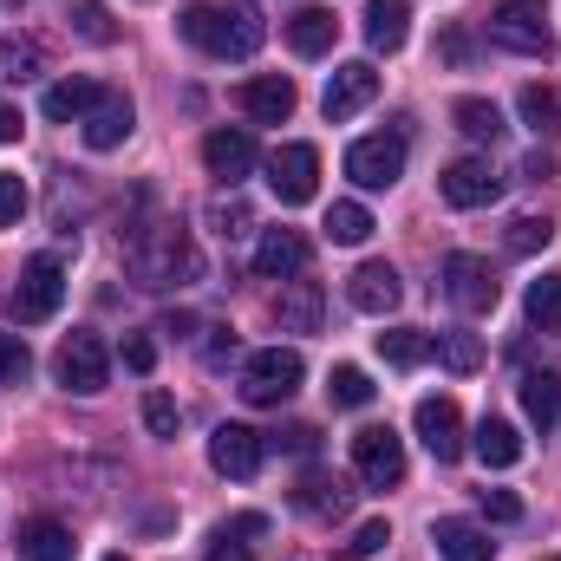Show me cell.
<instances>
[{"mask_svg":"<svg viewBox=\"0 0 561 561\" xmlns=\"http://www.w3.org/2000/svg\"><path fill=\"white\" fill-rule=\"evenodd\" d=\"M203 163H209V176H222V183L236 190V183L262 163V150H255L249 131H229V125H222V131H209V138H203Z\"/></svg>","mask_w":561,"mask_h":561,"instance_id":"e0dca14e","label":"cell"},{"mask_svg":"<svg viewBox=\"0 0 561 561\" xmlns=\"http://www.w3.org/2000/svg\"><path fill=\"white\" fill-rule=\"evenodd\" d=\"M20 7H26V0H20Z\"/></svg>","mask_w":561,"mask_h":561,"instance_id":"db71d44e","label":"cell"},{"mask_svg":"<svg viewBox=\"0 0 561 561\" xmlns=\"http://www.w3.org/2000/svg\"><path fill=\"white\" fill-rule=\"evenodd\" d=\"M280 444H287V450H300V457H307V450H313V444H320V431H313V424H294V431H287V437H280Z\"/></svg>","mask_w":561,"mask_h":561,"instance_id":"7dc6e473","label":"cell"},{"mask_svg":"<svg viewBox=\"0 0 561 561\" xmlns=\"http://www.w3.org/2000/svg\"><path fill=\"white\" fill-rule=\"evenodd\" d=\"M549 561H561V556H549Z\"/></svg>","mask_w":561,"mask_h":561,"instance_id":"f5cc1de1","label":"cell"},{"mask_svg":"<svg viewBox=\"0 0 561 561\" xmlns=\"http://www.w3.org/2000/svg\"><path fill=\"white\" fill-rule=\"evenodd\" d=\"M242 346H236V327H209V366H229Z\"/></svg>","mask_w":561,"mask_h":561,"instance_id":"f6af8a7d","label":"cell"},{"mask_svg":"<svg viewBox=\"0 0 561 561\" xmlns=\"http://www.w3.org/2000/svg\"><path fill=\"white\" fill-rule=\"evenodd\" d=\"M39 72H46L39 39H33V33H7V39H0V79H7V85H26V79H39Z\"/></svg>","mask_w":561,"mask_h":561,"instance_id":"f1b7e54d","label":"cell"},{"mask_svg":"<svg viewBox=\"0 0 561 561\" xmlns=\"http://www.w3.org/2000/svg\"><path fill=\"white\" fill-rule=\"evenodd\" d=\"M386 542H392V523H386V516H373V523H359V529H353V536H346L327 561H373Z\"/></svg>","mask_w":561,"mask_h":561,"instance_id":"d590c367","label":"cell"},{"mask_svg":"<svg viewBox=\"0 0 561 561\" xmlns=\"http://www.w3.org/2000/svg\"><path fill=\"white\" fill-rule=\"evenodd\" d=\"M346 176L359 190H392L405 176V138L399 131H379V138H359L346 150Z\"/></svg>","mask_w":561,"mask_h":561,"instance_id":"9c48e42d","label":"cell"},{"mask_svg":"<svg viewBox=\"0 0 561 561\" xmlns=\"http://www.w3.org/2000/svg\"><path fill=\"white\" fill-rule=\"evenodd\" d=\"M262 457H268V437H262V431H249V424H216V431H209V470H216V477L249 483V477L262 470Z\"/></svg>","mask_w":561,"mask_h":561,"instance_id":"8fae6325","label":"cell"},{"mask_svg":"<svg viewBox=\"0 0 561 561\" xmlns=\"http://www.w3.org/2000/svg\"><path fill=\"white\" fill-rule=\"evenodd\" d=\"M209 561H255V556H249V549H242V542H229V536H222V542H216V549H209Z\"/></svg>","mask_w":561,"mask_h":561,"instance_id":"681fc988","label":"cell"},{"mask_svg":"<svg viewBox=\"0 0 561 561\" xmlns=\"http://www.w3.org/2000/svg\"><path fill=\"white\" fill-rule=\"evenodd\" d=\"M444 300L450 307H463V313H490L496 300H503V280H496V268L483 262V255H444Z\"/></svg>","mask_w":561,"mask_h":561,"instance_id":"ba28073f","label":"cell"},{"mask_svg":"<svg viewBox=\"0 0 561 561\" xmlns=\"http://www.w3.org/2000/svg\"><path fill=\"white\" fill-rule=\"evenodd\" d=\"M20 216H26V183L0 170V229H20Z\"/></svg>","mask_w":561,"mask_h":561,"instance_id":"7bdbcfd3","label":"cell"},{"mask_svg":"<svg viewBox=\"0 0 561 561\" xmlns=\"http://www.w3.org/2000/svg\"><path fill=\"white\" fill-rule=\"evenodd\" d=\"M477 457H483V470H510V463H523V431L510 419H483L477 424Z\"/></svg>","mask_w":561,"mask_h":561,"instance_id":"83f0119b","label":"cell"},{"mask_svg":"<svg viewBox=\"0 0 561 561\" xmlns=\"http://www.w3.org/2000/svg\"><path fill=\"white\" fill-rule=\"evenodd\" d=\"M268 190H275L287 209L313 203L320 196V150L313 144H280L275 157H268Z\"/></svg>","mask_w":561,"mask_h":561,"instance_id":"30bf717a","label":"cell"},{"mask_svg":"<svg viewBox=\"0 0 561 561\" xmlns=\"http://www.w3.org/2000/svg\"><path fill=\"white\" fill-rule=\"evenodd\" d=\"M523 419L536 424V431H556L561 424V379L556 373H523Z\"/></svg>","mask_w":561,"mask_h":561,"instance_id":"4316f807","label":"cell"},{"mask_svg":"<svg viewBox=\"0 0 561 561\" xmlns=\"http://www.w3.org/2000/svg\"><path fill=\"white\" fill-rule=\"evenodd\" d=\"M125 366H131V373H150V366H157V346H150L144 333H131V340H125Z\"/></svg>","mask_w":561,"mask_h":561,"instance_id":"bcb514c9","label":"cell"},{"mask_svg":"<svg viewBox=\"0 0 561 561\" xmlns=\"http://www.w3.org/2000/svg\"><path fill=\"white\" fill-rule=\"evenodd\" d=\"M333 39H340V20H333L327 7H300V13L287 20V46H294L300 59H320V53H333Z\"/></svg>","mask_w":561,"mask_h":561,"instance_id":"d4e9b609","label":"cell"},{"mask_svg":"<svg viewBox=\"0 0 561 561\" xmlns=\"http://www.w3.org/2000/svg\"><path fill=\"white\" fill-rule=\"evenodd\" d=\"M437 190H444L450 209H490V203L503 196V176L490 170V157H457V163L437 176Z\"/></svg>","mask_w":561,"mask_h":561,"instance_id":"4fadbf2b","label":"cell"},{"mask_svg":"<svg viewBox=\"0 0 561 561\" xmlns=\"http://www.w3.org/2000/svg\"><path fill=\"white\" fill-rule=\"evenodd\" d=\"M20 131H26V125H20V112H13V105H0V144H13Z\"/></svg>","mask_w":561,"mask_h":561,"instance_id":"f907efd6","label":"cell"},{"mask_svg":"<svg viewBox=\"0 0 561 561\" xmlns=\"http://www.w3.org/2000/svg\"><path fill=\"white\" fill-rule=\"evenodd\" d=\"M379 99V72L366 66V59H346V66H333V79H327V92H320V112L333 118V125H346L353 112H366Z\"/></svg>","mask_w":561,"mask_h":561,"instance_id":"7c38bea8","label":"cell"},{"mask_svg":"<svg viewBox=\"0 0 561 561\" xmlns=\"http://www.w3.org/2000/svg\"><path fill=\"white\" fill-rule=\"evenodd\" d=\"M105 561H125V556H105Z\"/></svg>","mask_w":561,"mask_h":561,"instance_id":"816d5d0a","label":"cell"},{"mask_svg":"<svg viewBox=\"0 0 561 561\" xmlns=\"http://www.w3.org/2000/svg\"><path fill=\"white\" fill-rule=\"evenodd\" d=\"M327 399H333L340 412H359V405H373V379H366L359 366H333V373H327Z\"/></svg>","mask_w":561,"mask_h":561,"instance_id":"e575fe53","label":"cell"},{"mask_svg":"<svg viewBox=\"0 0 561 561\" xmlns=\"http://www.w3.org/2000/svg\"><path fill=\"white\" fill-rule=\"evenodd\" d=\"M523 125L536 131V138H549V131H561V99L549 92V85H523Z\"/></svg>","mask_w":561,"mask_h":561,"instance_id":"836d02e7","label":"cell"},{"mask_svg":"<svg viewBox=\"0 0 561 561\" xmlns=\"http://www.w3.org/2000/svg\"><path fill=\"white\" fill-rule=\"evenodd\" d=\"M190 327H196L190 313H163V320H157V333H170V340H190Z\"/></svg>","mask_w":561,"mask_h":561,"instance_id":"c3c4849f","label":"cell"},{"mask_svg":"<svg viewBox=\"0 0 561 561\" xmlns=\"http://www.w3.org/2000/svg\"><path fill=\"white\" fill-rule=\"evenodd\" d=\"M320 313H327V294H320V280H287V294L275 300L280 333H320Z\"/></svg>","mask_w":561,"mask_h":561,"instance_id":"cb8c5ba5","label":"cell"},{"mask_svg":"<svg viewBox=\"0 0 561 561\" xmlns=\"http://www.w3.org/2000/svg\"><path fill=\"white\" fill-rule=\"evenodd\" d=\"M294 510H300V516L333 523V516H346V510H353V483H346V477H333V470H307V477H300V490H294Z\"/></svg>","mask_w":561,"mask_h":561,"instance_id":"ac0fdd59","label":"cell"},{"mask_svg":"<svg viewBox=\"0 0 561 561\" xmlns=\"http://www.w3.org/2000/svg\"><path fill=\"white\" fill-rule=\"evenodd\" d=\"M353 470H359L366 490H392V483H405V437H399L392 424H366V431H353Z\"/></svg>","mask_w":561,"mask_h":561,"instance_id":"8992f818","label":"cell"},{"mask_svg":"<svg viewBox=\"0 0 561 561\" xmlns=\"http://www.w3.org/2000/svg\"><path fill=\"white\" fill-rule=\"evenodd\" d=\"M431 353H437L450 373H477V366H483V340H477V333H437Z\"/></svg>","mask_w":561,"mask_h":561,"instance_id":"8d00e7d4","label":"cell"},{"mask_svg":"<svg viewBox=\"0 0 561 561\" xmlns=\"http://www.w3.org/2000/svg\"><path fill=\"white\" fill-rule=\"evenodd\" d=\"M483 516L490 523H523V496L516 490H483Z\"/></svg>","mask_w":561,"mask_h":561,"instance_id":"ee69618b","label":"cell"},{"mask_svg":"<svg viewBox=\"0 0 561 561\" xmlns=\"http://www.w3.org/2000/svg\"><path fill=\"white\" fill-rule=\"evenodd\" d=\"M79 125H85V131H79V138H85V150H118V144L138 131V112H131V99H125V92H105V99H99Z\"/></svg>","mask_w":561,"mask_h":561,"instance_id":"2e32d148","label":"cell"},{"mask_svg":"<svg viewBox=\"0 0 561 561\" xmlns=\"http://www.w3.org/2000/svg\"><path fill=\"white\" fill-rule=\"evenodd\" d=\"M412 424H419L424 450H431L437 463H457V457H463V412H457V399H419Z\"/></svg>","mask_w":561,"mask_h":561,"instance_id":"5bb4252c","label":"cell"},{"mask_svg":"<svg viewBox=\"0 0 561 561\" xmlns=\"http://www.w3.org/2000/svg\"><path fill=\"white\" fill-rule=\"evenodd\" d=\"M53 379L66 386V392H79V399H92V392H105V379H112V353H105V340L99 333H66L59 340V353H53Z\"/></svg>","mask_w":561,"mask_h":561,"instance_id":"277c9868","label":"cell"},{"mask_svg":"<svg viewBox=\"0 0 561 561\" xmlns=\"http://www.w3.org/2000/svg\"><path fill=\"white\" fill-rule=\"evenodd\" d=\"M300 379H307V366H300L294 346H262V353L242 359V399H249V405H280V399H294Z\"/></svg>","mask_w":561,"mask_h":561,"instance_id":"3957f363","label":"cell"},{"mask_svg":"<svg viewBox=\"0 0 561 561\" xmlns=\"http://www.w3.org/2000/svg\"><path fill=\"white\" fill-rule=\"evenodd\" d=\"M176 33H183L196 53H209V59H249V53L268 39L262 13L229 7V0H190V7L176 13Z\"/></svg>","mask_w":561,"mask_h":561,"instance_id":"6da1fadb","label":"cell"},{"mask_svg":"<svg viewBox=\"0 0 561 561\" xmlns=\"http://www.w3.org/2000/svg\"><path fill=\"white\" fill-rule=\"evenodd\" d=\"M490 39H496L503 53H529V59H542V53L556 46V33H549V7H542V0H496V13H490Z\"/></svg>","mask_w":561,"mask_h":561,"instance_id":"5b68a950","label":"cell"},{"mask_svg":"<svg viewBox=\"0 0 561 561\" xmlns=\"http://www.w3.org/2000/svg\"><path fill=\"white\" fill-rule=\"evenodd\" d=\"M72 26H79V39H92V46H112V13H105L99 0H85V7L72 13Z\"/></svg>","mask_w":561,"mask_h":561,"instance_id":"b9f144b4","label":"cell"},{"mask_svg":"<svg viewBox=\"0 0 561 561\" xmlns=\"http://www.w3.org/2000/svg\"><path fill=\"white\" fill-rule=\"evenodd\" d=\"M523 313H529V327H542V333H561V275L529 280V294H523Z\"/></svg>","mask_w":561,"mask_h":561,"instance_id":"1f68e13d","label":"cell"},{"mask_svg":"<svg viewBox=\"0 0 561 561\" xmlns=\"http://www.w3.org/2000/svg\"><path fill=\"white\" fill-rule=\"evenodd\" d=\"M13 549H20V561H72V529L66 523H53V516H26L20 523V536H13Z\"/></svg>","mask_w":561,"mask_h":561,"instance_id":"44dd1931","label":"cell"},{"mask_svg":"<svg viewBox=\"0 0 561 561\" xmlns=\"http://www.w3.org/2000/svg\"><path fill=\"white\" fill-rule=\"evenodd\" d=\"M236 99H242V112H249L255 125H287V118H294V79H280V72L249 79Z\"/></svg>","mask_w":561,"mask_h":561,"instance_id":"ffe728a7","label":"cell"},{"mask_svg":"<svg viewBox=\"0 0 561 561\" xmlns=\"http://www.w3.org/2000/svg\"><path fill=\"white\" fill-rule=\"evenodd\" d=\"M431 542H437L444 561H490L496 556V542H490L477 523H463V516H437V523H431Z\"/></svg>","mask_w":561,"mask_h":561,"instance_id":"603a6c76","label":"cell"},{"mask_svg":"<svg viewBox=\"0 0 561 561\" xmlns=\"http://www.w3.org/2000/svg\"><path fill=\"white\" fill-rule=\"evenodd\" d=\"M379 359L399 366V373H412V366L431 359V333H424V327H386V333H379Z\"/></svg>","mask_w":561,"mask_h":561,"instance_id":"f546056e","label":"cell"},{"mask_svg":"<svg viewBox=\"0 0 561 561\" xmlns=\"http://www.w3.org/2000/svg\"><path fill=\"white\" fill-rule=\"evenodd\" d=\"M99 99H105V85H92V79H59V85H46L39 112H46L53 125H79V118H85Z\"/></svg>","mask_w":561,"mask_h":561,"instance_id":"484cf974","label":"cell"},{"mask_svg":"<svg viewBox=\"0 0 561 561\" xmlns=\"http://www.w3.org/2000/svg\"><path fill=\"white\" fill-rule=\"evenodd\" d=\"M450 118H457V131H463V138H477V144L503 138V112H496L490 99H457V105H450Z\"/></svg>","mask_w":561,"mask_h":561,"instance_id":"4dcf8cb0","label":"cell"},{"mask_svg":"<svg viewBox=\"0 0 561 561\" xmlns=\"http://www.w3.org/2000/svg\"><path fill=\"white\" fill-rule=\"evenodd\" d=\"M144 424H150V437H176V431H183L176 399H170V392H150V399H144Z\"/></svg>","mask_w":561,"mask_h":561,"instance_id":"ab89813d","label":"cell"},{"mask_svg":"<svg viewBox=\"0 0 561 561\" xmlns=\"http://www.w3.org/2000/svg\"><path fill=\"white\" fill-rule=\"evenodd\" d=\"M209 229H216L222 242H236V236L255 229V209H249L242 196H222V203H209Z\"/></svg>","mask_w":561,"mask_h":561,"instance_id":"f35d334b","label":"cell"},{"mask_svg":"<svg viewBox=\"0 0 561 561\" xmlns=\"http://www.w3.org/2000/svg\"><path fill=\"white\" fill-rule=\"evenodd\" d=\"M549 242H556V222H549V216H516L510 236H503L510 255H536V249H549Z\"/></svg>","mask_w":561,"mask_h":561,"instance_id":"74e56055","label":"cell"},{"mask_svg":"<svg viewBox=\"0 0 561 561\" xmlns=\"http://www.w3.org/2000/svg\"><path fill=\"white\" fill-rule=\"evenodd\" d=\"M26 373H33V353H26V340H20V333H0V379H7V386H20Z\"/></svg>","mask_w":561,"mask_h":561,"instance_id":"60d3db41","label":"cell"},{"mask_svg":"<svg viewBox=\"0 0 561 561\" xmlns=\"http://www.w3.org/2000/svg\"><path fill=\"white\" fill-rule=\"evenodd\" d=\"M412 39V0H366V46L399 53Z\"/></svg>","mask_w":561,"mask_h":561,"instance_id":"7402d4cb","label":"cell"},{"mask_svg":"<svg viewBox=\"0 0 561 561\" xmlns=\"http://www.w3.org/2000/svg\"><path fill=\"white\" fill-rule=\"evenodd\" d=\"M327 236H333L340 249H359V242L373 236V209H366V203H333V209H327Z\"/></svg>","mask_w":561,"mask_h":561,"instance_id":"d6a6232c","label":"cell"},{"mask_svg":"<svg viewBox=\"0 0 561 561\" xmlns=\"http://www.w3.org/2000/svg\"><path fill=\"white\" fill-rule=\"evenodd\" d=\"M131 275L144 287H190V280H203V249L190 242L183 222H150L131 242Z\"/></svg>","mask_w":561,"mask_h":561,"instance_id":"7a4b0ae2","label":"cell"},{"mask_svg":"<svg viewBox=\"0 0 561 561\" xmlns=\"http://www.w3.org/2000/svg\"><path fill=\"white\" fill-rule=\"evenodd\" d=\"M346 300H353L359 313L386 320V313L405 300V287H399V268H392V262H359V268L346 275Z\"/></svg>","mask_w":561,"mask_h":561,"instance_id":"9a60e30c","label":"cell"},{"mask_svg":"<svg viewBox=\"0 0 561 561\" xmlns=\"http://www.w3.org/2000/svg\"><path fill=\"white\" fill-rule=\"evenodd\" d=\"M59 300H66V268H59V255H33V262L20 268V287H13V320H20V327L53 320Z\"/></svg>","mask_w":561,"mask_h":561,"instance_id":"52a82bcc","label":"cell"},{"mask_svg":"<svg viewBox=\"0 0 561 561\" xmlns=\"http://www.w3.org/2000/svg\"><path fill=\"white\" fill-rule=\"evenodd\" d=\"M300 268H307V236H300V229H262V242H255V275L294 280Z\"/></svg>","mask_w":561,"mask_h":561,"instance_id":"d6986e66","label":"cell"}]
</instances>
